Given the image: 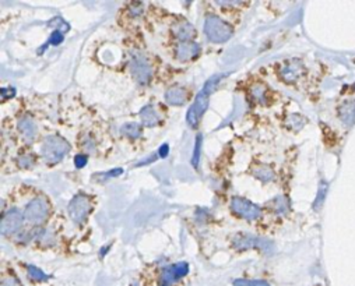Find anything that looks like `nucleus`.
I'll return each instance as SVG.
<instances>
[{"mask_svg": "<svg viewBox=\"0 0 355 286\" xmlns=\"http://www.w3.org/2000/svg\"><path fill=\"white\" fill-rule=\"evenodd\" d=\"M252 176H253L255 179L260 180V182L267 183L271 182V180L274 179V171L267 165L255 166V168L252 169Z\"/></svg>", "mask_w": 355, "mask_h": 286, "instance_id": "nucleus-17", "label": "nucleus"}, {"mask_svg": "<svg viewBox=\"0 0 355 286\" xmlns=\"http://www.w3.org/2000/svg\"><path fill=\"white\" fill-rule=\"evenodd\" d=\"M208 96L206 92H199L197 96H196V99H194V102L192 104V106L189 108V111L186 113V121L189 123V126L192 127H196L197 126V123L199 120L201 119V116H203V113L207 111V106H208Z\"/></svg>", "mask_w": 355, "mask_h": 286, "instance_id": "nucleus-9", "label": "nucleus"}, {"mask_svg": "<svg viewBox=\"0 0 355 286\" xmlns=\"http://www.w3.org/2000/svg\"><path fill=\"white\" fill-rule=\"evenodd\" d=\"M173 36L181 42H191V39L196 35V29L188 21H178L171 28Z\"/></svg>", "mask_w": 355, "mask_h": 286, "instance_id": "nucleus-13", "label": "nucleus"}, {"mask_svg": "<svg viewBox=\"0 0 355 286\" xmlns=\"http://www.w3.org/2000/svg\"><path fill=\"white\" fill-rule=\"evenodd\" d=\"M229 207L236 217L248 219V221H255L261 215V209L259 205H256L249 200L242 199V197H232Z\"/></svg>", "mask_w": 355, "mask_h": 286, "instance_id": "nucleus-6", "label": "nucleus"}, {"mask_svg": "<svg viewBox=\"0 0 355 286\" xmlns=\"http://www.w3.org/2000/svg\"><path fill=\"white\" fill-rule=\"evenodd\" d=\"M121 133L129 139H140L143 136V127L140 126L139 123L131 121V123H126V124L122 126Z\"/></svg>", "mask_w": 355, "mask_h": 286, "instance_id": "nucleus-18", "label": "nucleus"}, {"mask_svg": "<svg viewBox=\"0 0 355 286\" xmlns=\"http://www.w3.org/2000/svg\"><path fill=\"white\" fill-rule=\"evenodd\" d=\"M221 77L223 76H216V77H211L210 80H208L207 83L204 84V88H203V92H206L207 95H210L214 89L217 88V86H218V83L221 81Z\"/></svg>", "mask_w": 355, "mask_h": 286, "instance_id": "nucleus-25", "label": "nucleus"}, {"mask_svg": "<svg viewBox=\"0 0 355 286\" xmlns=\"http://www.w3.org/2000/svg\"><path fill=\"white\" fill-rule=\"evenodd\" d=\"M200 53V46L196 42H181L175 46V57L179 61H189L197 57Z\"/></svg>", "mask_w": 355, "mask_h": 286, "instance_id": "nucleus-12", "label": "nucleus"}, {"mask_svg": "<svg viewBox=\"0 0 355 286\" xmlns=\"http://www.w3.org/2000/svg\"><path fill=\"white\" fill-rule=\"evenodd\" d=\"M201 141H203V137H201V134H199V136L196 137V141H194L193 155H192V165L194 166V168L199 166L200 154H201Z\"/></svg>", "mask_w": 355, "mask_h": 286, "instance_id": "nucleus-23", "label": "nucleus"}, {"mask_svg": "<svg viewBox=\"0 0 355 286\" xmlns=\"http://www.w3.org/2000/svg\"><path fill=\"white\" fill-rule=\"evenodd\" d=\"M287 126L288 127H291L292 130H298V129H301L302 127V119L298 116V114H291L288 119H287Z\"/></svg>", "mask_w": 355, "mask_h": 286, "instance_id": "nucleus-27", "label": "nucleus"}, {"mask_svg": "<svg viewBox=\"0 0 355 286\" xmlns=\"http://www.w3.org/2000/svg\"><path fill=\"white\" fill-rule=\"evenodd\" d=\"M123 173V169L118 168V169H112L109 172H105V173H97L93 176V180L96 182H105V180H109V179H115L118 176H121Z\"/></svg>", "mask_w": 355, "mask_h": 286, "instance_id": "nucleus-22", "label": "nucleus"}, {"mask_svg": "<svg viewBox=\"0 0 355 286\" xmlns=\"http://www.w3.org/2000/svg\"><path fill=\"white\" fill-rule=\"evenodd\" d=\"M109 247H111V244H108L106 247H102V249H101V252H99V257H101V258H102V257H104V254H106V252L109 250Z\"/></svg>", "mask_w": 355, "mask_h": 286, "instance_id": "nucleus-35", "label": "nucleus"}, {"mask_svg": "<svg viewBox=\"0 0 355 286\" xmlns=\"http://www.w3.org/2000/svg\"><path fill=\"white\" fill-rule=\"evenodd\" d=\"M130 70H131V74H133L134 80L139 83L140 86H146L148 81L151 80V76H153L151 64L148 63L146 56H143L141 53H134L131 56Z\"/></svg>", "mask_w": 355, "mask_h": 286, "instance_id": "nucleus-5", "label": "nucleus"}, {"mask_svg": "<svg viewBox=\"0 0 355 286\" xmlns=\"http://www.w3.org/2000/svg\"><path fill=\"white\" fill-rule=\"evenodd\" d=\"M24 218H26L24 214L18 208H13L7 211L1 217V222H0V232H1V234H11L18 232L20 228L23 226Z\"/></svg>", "mask_w": 355, "mask_h": 286, "instance_id": "nucleus-8", "label": "nucleus"}, {"mask_svg": "<svg viewBox=\"0 0 355 286\" xmlns=\"http://www.w3.org/2000/svg\"><path fill=\"white\" fill-rule=\"evenodd\" d=\"M143 14V4L141 3H131L129 6V16L139 17Z\"/></svg>", "mask_w": 355, "mask_h": 286, "instance_id": "nucleus-29", "label": "nucleus"}, {"mask_svg": "<svg viewBox=\"0 0 355 286\" xmlns=\"http://www.w3.org/2000/svg\"><path fill=\"white\" fill-rule=\"evenodd\" d=\"M16 95L14 88H1V99H10Z\"/></svg>", "mask_w": 355, "mask_h": 286, "instance_id": "nucleus-33", "label": "nucleus"}, {"mask_svg": "<svg viewBox=\"0 0 355 286\" xmlns=\"http://www.w3.org/2000/svg\"><path fill=\"white\" fill-rule=\"evenodd\" d=\"M18 131L21 133V136L26 139L27 143H31L32 140L36 137V133H38V129H36V124L35 121L28 117V116H24L18 120Z\"/></svg>", "mask_w": 355, "mask_h": 286, "instance_id": "nucleus-14", "label": "nucleus"}, {"mask_svg": "<svg viewBox=\"0 0 355 286\" xmlns=\"http://www.w3.org/2000/svg\"><path fill=\"white\" fill-rule=\"evenodd\" d=\"M93 209V201L86 194H77L74 196L69 202L67 212H69L70 219L77 224V225H84L87 218L90 215Z\"/></svg>", "mask_w": 355, "mask_h": 286, "instance_id": "nucleus-3", "label": "nucleus"}, {"mask_svg": "<svg viewBox=\"0 0 355 286\" xmlns=\"http://www.w3.org/2000/svg\"><path fill=\"white\" fill-rule=\"evenodd\" d=\"M251 95L258 104L261 105L266 104L267 99H269V96H267V88L264 87V86H261V84H256V86L252 87Z\"/></svg>", "mask_w": 355, "mask_h": 286, "instance_id": "nucleus-19", "label": "nucleus"}, {"mask_svg": "<svg viewBox=\"0 0 355 286\" xmlns=\"http://www.w3.org/2000/svg\"><path fill=\"white\" fill-rule=\"evenodd\" d=\"M165 101L168 104L175 105V106H179L186 102V91L185 88L178 87V86H173L169 89H166L165 92Z\"/></svg>", "mask_w": 355, "mask_h": 286, "instance_id": "nucleus-16", "label": "nucleus"}, {"mask_svg": "<svg viewBox=\"0 0 355 286\" xmlns=\"http://www.w3.org/2000/svg\"><path fill=\"white\" fill-rule=\"evenodd\" d=\"M234 286H270L266 281L261 279H235Z\"/></svg>", "mask_w": 355, "mask_h": 286, "instance_id": "nucleus-24", "label": "nucleus"}, {"mask_svg": "<svg viewBox=\"0 0 355 286\" xmlns=\"http://www.w3.org/2000/svg\"><path fill=\"white\" fill-rule=\"evenodd\" d=\"M168 154H169V145L168 144H162L161 148L158 149V155H160V158H166Z\"/></svg>", "mask_w": 355, "mask_h": 286, "instance_id": "nucleus-34", "label": "nucleus"}, {"mask_svg": "<svg viewBox=\"0 0 355 286\" xmlns=\"http://www.w3.org/2000/svg\"><path fill=\"white\" fill-rule=\"evenodd\" d=\"M263 244H270L267 240H263L259 237H255L251 234H236L232 240V246L236 250H248V249H253V247H266Z\"/></svg>", "mask_w": 355, "mask_h": 286, "instance_id": "nucleus-11", "label": "nucleus"}, {"mask_svg": "<svg viewBox=\"0 0 355 286\" xmlns=\"http://www.w3.org/2000/svg\"><path fill=\"white\" fill-rule=\"evenodd\" d=\"M271 208L277 214H284L287 209V200L283 199V197H278L271 202Z\"/></svg>", "mask_w": 355, "mask_h": 286, "instance_id": "nucleus-26", "label": "nucleus"}, {"mask_svg": "<svg viewBox=\"0 0 355 286\" xmlns=\"http://www.w3.org/2000/svg\"><path fill=\"white\" fill-rule=\"evenodd\" d=\"M27 272H28V277L31 278L32 281L36 282H43V281H48L49 277L43 272L41 268H36L35 265H27Z\"/></svg>", "mask_w": 355, "mask_h": 286, "instance_id": "nucleus-21", "label": "nucleus"}, {"mask_svg": "<svg viewBox=\"0 0 355 286\" xmlns=\"http://www.w3.org/2000/svg\"><path fill=\"white\" fill-rule=\"evenodd\" d=\"M189 272V264L188 262H176L169 267L162 269L160 277V286H172L175 285L181 278H183Z\"/></svg>", "mask_w": 355, "mask_h": 286, "instance_id": "nucleus-7", "label": "nucleus"}, {"mask_svg": "<svg viewBox=\"0 0 355 286\" xmlns=\"http://www.w3.org/2000/svg\"><path fill=\"white\" fill-rule=\"evenodd\" d=\"M140 120L146 127H154L161 123V117L153 105H147L140 111Z\"/></svg>", "mask_w": 355, "mask_h": 286, "instance_id": "nucleus-15", "label": "nucleus"}, {"mask_svg": "<svg viewBox=\"0 0 355 286\" xmlns=\"http://www.w3.org/2000/svg\"><path fill=\"white\" fill-rule=\"evenodd\" d=\"M49 211L51 207L48 200L43 197H35L27 204L24 217L32 225H41L49 217Z\"/></svg>", "mask_w": 355, "mask_h": 286, "instance_id": "nucleus-4", "label": "nucleus"}, {"mask_svg": "<svg viewBox=\"0 0 355 286\" xmlns=\"http://www.w3.org/2000/svg\"><path fill=\"white\" fill-rule=\"evenodd\" d=\"M204 34L214 44H224L234 35V29L226 21L217 16H207L204 20Z\"/></svg>", "mask_w": 355, "mask_h": 286, "instance_id": "nucleus-2", "label": "nucleus"}, {"mask_svg": "<svg viewBox=\"0 0 355 286\" xmlns=\"http://www.w3.org/2000/svg\"><path fill=\"white\" fill-rule=\"evenodd\" d=\"M303 74L302 63L296 59L284 61L280 67H278V76L283 81L286 83H295L298 78Z\"/></svg>", "mask_w": 355, "mask_h": 286, "instance_id": "nucleus-10", "label": "nucleus"}, {"mask_svg": "<svg viewBox=\"0 0 355 286\" xmlns=\"http://www.w3.org/2000/svg\"><path fill=\"white\" fill-rule=\"evenodd\" d=\"M36 240L43 244V246H49L53 242V234L49 230H43L41 233L36 236Z\"/></svg>", "mask_w": 355, "mask_h": 286, "instance_id": "nucleus-28", "label": "nucleus"}, {"mask_svg": "<svg viewBox=\"0 0 355 286\" xmlns=\"http://www.w3.org/2000/svg\"><path fill=\"white\" fill-rule=\"evenodd\" d=\"M62 41H63V34H62L61 31H55V32H52V35H51V38H49V41L46 42V45L49 46V45H61L62 44Z\"/></svg>", "mask_w": 355, "mask_h": 286, "instance_id": "nucleus-30", "label": "nucleus"}, {"mask_svg": "<svg viewBox=\"0 0 355 286\" xmlns=\"http://www.w3.org/2000/svg\"><path fill=\"white\" fill-rule=\"evenodd\" d=\"M1 286H23L16 277H4L1 279Z\"/></svg>", "mask_w": 355, "mask_h": 286, "instance_id": "nucleus-32", "label": "nucleus"}, {"mask_svg": "<svg viewBox=\"0 0 355 286\" xmlns=\"http://www.w3.org/2000/svg\"><path fill=\"white\" fill-rule=\"evenodd\" d=\"M87 161H88V156L84 155V154H78V155L74 156V165L77 169H83L87 165Z\"/></svg>", "mask_w": 355, "mask_h": 286, "instance_id": "nucleus-31", "label": "nucleus"}, {"mask_svg": "<svg viewBox=\"0 0 355 286\" xmlns=\"http://www.w3.org/2000/svg\"><path fill=\"white\" fill-rule=\"evenodd\" d=\"M17 166L20 169H30L36 164V156L34 154H23L17 158Z\"/></svg>", "mask_w": 355, "mask_h": 286, "instance_id": "nucleus-20", "label": "nucleus"}, {"mask_svg": "<svg viewBox=\"0 0 355 286\" xmlns=\"http://www.w3.org/2000/svg\"><path fill=\"white\" fill-rule=\"evenodd\" d=\"M70 151V144L59 136H49L43 140L41 147V155L48 165H55L61 162L65 155Z\"/></svg>", "mask_w": 355, "mask_h": 286, "instance_id": "nucleus-1", "label": "nucleus"}]
</instances>
